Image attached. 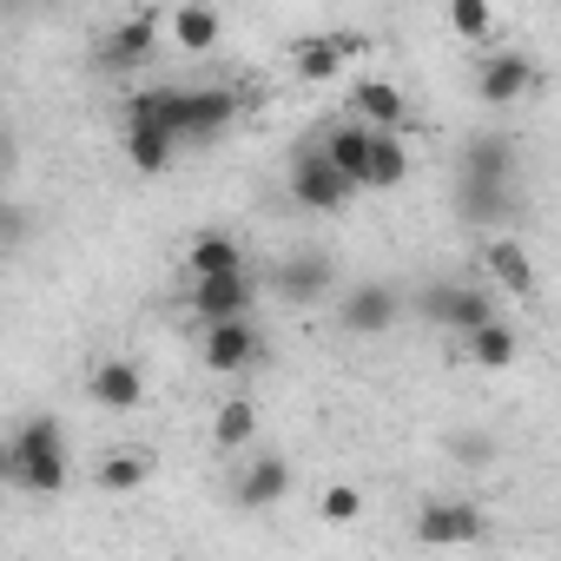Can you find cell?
<instances>
[{
    "instance_id": "cell-1",
    "label": "cell",
    "mask_w": 561,
    "mask_h": 561,
    "mask_svg": "<svg viewBox=\"0 0 561 561\" xmlns=\"http://www.w3.org/2000/svg\"><path fill=\"white\" fill-rule=\"evenodd\" d=\"M0 469H8V482L27 489V495H60L67 489V436H60V423L54 416H27L8 436Z\"/></svg>"
},
{
    "instance_id": "cell-2",
    "label": "cell",
    "mask_w": 561,
    "mask_h": 561,
    "mask_svg": "<svg viewBox=\"0 0 561 561\" xmlns=\"http://www.w3.org/2000/svg\"><path fill=\"white\" fill-rule=\"evenodd\" d=\"M285 192L305 205V211H344L357 198V185L324 159V146H298L291 165H285Z\"/></svg>"
},
{
    "instance_id": "cell-3",
    "label": "cell",
    "mask_w": 561,
    "mask_h": 561,
    "mask_svg": "<svg viewBox=\"0 0 561 561\" xmlns=\"http://www.w3.org/2000/svg\"><path fill=\"white\" fill-rule=\"evenodd\" d=\"M416 311H423L430 324H443V331H462V337H476L482 324H495V298H489L482 285H456V277L430 285V291L416 298Z\"/></svg>"
},
{
    "instance_id": "cell-4",
    "label": "cell",
    "mask_w": 561,
    "mask_h": 561,
    "mask_svg": "<svg viewBox=\"0 0 561 561\" xmlns=\"http://www.w3.org/2000/svg\"><path fill=\"white\" fill-rule=\"evenodd\" d=\"M482 528H489V515L462 495H443V502L416 508V541L423 548H469V541H482Z\"/></svg>"
},
{
    "instance_id": "cell-5",
    "label": "cell",
    "mask_w": 561,
    "mask_h": 561,
    "mask_svg": "<svg viewBox=\"0 0 561 561\" xmlns=\"http://www.w3.org/2000/svg\"><path fill=\"white\" fill-rule=\"evenodd\" d=\"M397 318H403V298L390 285H351L337 305L344 337H383V331H397Z\"/></svg>"
},
{
    "instance_id": "cell-6",
    "label": "cell",
    "mask_w": 561,
    "mask_h": 561,
    "mask_svg": "<svg viewBox=\"0 0 561 561\" xmlns=\"http://www.w3.org/2000/svg\"><path fill=\"white\" fill-rule=\"evenodd\" d=\"M331 285H337V264L324 251H291L285 264H271V291L285 305H318Z\"/></svg>"
},
{
    "instance_id": "cell-7",
    "label": "cell",
    "mask_w": 561,
    "mask_h": 561,
    "mask_svg": "<svg viewBox=\"0 0 561 561\" xmlns=\"http://www.w3.org/2000/svg\"><path fill=\"white\" fill-rule=\"evenodd\" d=\"M251 305H257V277H218V285H192V318H205V331L218 324H251Z\"/></svg>"
},
{
    "instance_id": "cell-8",
    "label": "cell",
    "mask_w": 561,
    "mask_h": 561,
    "mask_svg": "<svg viewBox=\"0 0 561 561\" xmlns=\"http://www.w3.org/2000/svg\"><path fill=\"white\" fill-rule=\"evenodd\" d=\"M159 14H133V21H119V27H106L100 34V67L106 73H133V67H146L152 54H159Z\"/></svg>"
},
{
    "instance_id": "cell-9",
    "label": "cell",
    "mask_w": 561,
    "mask_h": 561,
    "mask_svg": "<svg viewBox=\"0 0 561 561\" xmlns=\"http://www.w3.org/2000/svg\"><path fill=\"white\" fill-rule=\"evenodd\" d=\"M522 93H535V60L528 54H482L476 60V100L482 106H515Z\"/></svg>"
},
{
    "instance_id": "cell-10",
    "label": "cell",
    "mask_w": 561,
    "mask_h": 561,
    "mask_svg": "<svg viewBox=\"0 0 561 561\" xmlns=\"http://www.w3.org/2000/svg\"><path fill=\"white\" fill-rule=\"evenodd\" d=\"M244 271H251V257H244V244L231 231H198L185 244V277L192 285H218V277H244Z\"/></svg>"
},
{
    "instance_id": "cell-11",
    "label": "cell",
    "mask_w": 561,
    "mask_h": 561,
    "mask_svg": "<svg viewBox=\"0 0 561 561\" xmlns=\"http://www.w3.org/2000/svg\"><path fill=\"white\" fill-rule=\"evenodd\" d=\"M198 357H205L211 377H238V370H251V364L264 357V337H257L251 324H218V331H205Z\"/></svg>"
},
{
    "instance_id": "cell-12",
    "label": "cell",
    "mask_w": 561,
    "mask_h": 561,
    "mask_svg": "<svg viewBox=\"0 0 561 561\" xmlns=\"http://www.w3.org/2000/svg\"><path fill=\"white\" fill-rule=\"evenodd\" d=\"M291 495V462L285 456H251L231 482V502L238 508H271V502H285Z\"/></svg>"
},
{
    "instance_id": "cell-13",
    "label": "cell",
    "mask_w": 561,
    "mask_h": 561,
    "mask_svg": "<svg viewBox=\"0 0 561 561\" xmlns=\"http://www.w3.org/2000/svg\"><path fill=\"white\" fill-rule=\"evenodd\" d=\"M87 397H93L100 410H139V403H146V370L126 364V357H106V364H93Z\"/></svg>"
},
{
    "instance_id": "cell-14",
    "label": "cell",
    "mask_w": 561,
    "mask_h": 561,
    "mask_svg": "<svg viewBox=\"0 0 561 561\" xmlns=\"http://www.w3.org/2000/svg\"><path fill=\"white\" fill-rule=\"evenodd\" d=\"M126 126H159V133H185V87H172V80H159V87H139L133 100H126Z\"/></svg>"
},
{
    "instance_id": "cell-15",
    "label": "cell",
    "mask_w": 561,
    "mask_h": 561,
    "mask_svg": "<svg viewBox=\"0 0 561 561\" xmlns=\"http://www.w3.org/2000/svg\"><path fill=\"white\" fill-rule=\"evenodd\" d=\"M482 264H489V277L508 291V298H535V264H528V244L522 238H489L482 244Z\"/></svg>"
},
{
    "instance_id": "cell-16",
    "label": "cell",
    "mask_w": 561,
    "mask_h": 561,
    "mask_svg": "<svg viewBox=\"0 0 561 561\" xmlns=\"http://www.w3.org/2000/svg\"><path fill=\"white\" fill-rule=\"evenodd\" d=\"M351 106H357V119H364L370 133H403V119H410V100H403L397 80H357Z\"/></svg>"
},
{
    "instance_id": "cell-17",
    "label": "cell",
    "mask_w": 561,
    "mask_h": 561,
    "mask_svg": "<svg viewBox=\"0 0 561 561\" xmlns=\"http://www.w3.org/2000/svg\"><path fill=\"white\" fill-rule=\"evenodd\" d=\"M238 119V93L231 87H185V133L179 139H211Z\"/></svg>"
},
{
    "instance_id": "cell-18",
    "label": "cell",
    "mask_w": 561,
    "mask_h": 561,
    "mask_svg": "<svg viewBox=\"0 0 561 561\" xmlns=\"http://www.w3.org/2000/svg\"><path fill=\"white\" fill-rule=\"evenodd\" d=\"M462 185H515V139L482 133L462 152Z\"/></svg>"
},
{
    "instance_id": "cell-19",
    "label": "cell",
    "mask_w": 561,
    "mask_h": 561,
    "mask_svg": "<svg viewBox=\"0 0 561 561\" xmlns=\"http://www.w3.org/2000/svg\"><path fill=\"white\" fill-rule=\"evenodd\" d=\"M318 146H324V159L364 192V179H370V126H364V119H344V126H331Z\"/></svg>"
},
{
    "instance_id": "cell-20",
    "label": "cell",
    "mask_w": 561,
    "mask_h": 561,
    "mask_svg": "<svg viewBox=\"0 0 561 561\" xmlns=\"http://www.w3.org/2000/svg\"><path fill=\"white\" fill-rule=\"evenodd\" d=\"M165 34L179 54H211L225 41V14L218 8H165Z\"/></svg>"
},
{
    "instance_id": "cell-21",
    "label": "cell",
    "mask_w": 561,
    "mask_h": 561,
    "mask_svg": "<svg viewBox=\"0 0 561 561\" xmlns=\"http://www.w3.org/2000/svg\"><path fill=\"white\" fill-rule=\"evenodd\" d=\"M351 47L357 41H344V34H305L298 47H291V67H298V80H337L344 73V60H351Z\"/></svg>"
},
{
    "instance_id": "cell-22",
    "label": "cell",
    "mask_w": 561,
    "mask_h": 561,
    "mask_svg": "<svg viewBox=\"0 0 561 561\" xmlns=\"http://www.w3.org/2000/svg\"><path fill=\"white\" fill-rule=\"evenodd\" d=\"M410 179V146H403V133H370V179H364V192H397Z\"/></svg>"
},
{
    "instance_id": "cell-23",
    "label": "cell",
    "mask_w": 561,
    "mask_h": 561,
    "mask_svg": "<svg viewBox=\"0 0 561 561\" xmlns=\"http://www.w3.org/2000/svg\"><path fill=\"white\" fill-rule=\"evenodd\" d=\"M257 436V403L251 397H225L218 410H211V443L218 449H244Z\"/></svg>"
},
{
    "instance_id": "cell-24",
    "label": "cell",
    "mask_w": 561,
    "mask_h": 561,
    "mask_svg": "<svg viewBox=\"0 0 561 561\" xmlns=\"http://www.w3.org/2000/svg\"><path fill=\"white\" fill-rule=\"evenodd\" d=\"M515 357H522V337H515L502 318H495V324H482V331L469 337V364H476V370H508Z\"/></svg>"
},
{
    "instance_id": "cell-25",
    "label": "cell",
    "mask_w": 561,
    "mask_h": 561,
    "mask_svg": "<svg viewBox=\"0 0 561 561\" xmlns=\"http://www.w3.org/2000/svg\"><path fill=\"white\" fill-rule=\"evenodd\" d=\"M100 489L106 495H133V489H146V476H152V462L139 456V449H113V456H100Z\"/></svg>"
},
{
    "instance_id": "cell-26",
    "label": "cell",
    "mask_w": 561,
    "mask_h": 561,
    "mask_svg": "<svg viewBox=\"0 0 561 561\" xmlns=\"http://www.w3.org/2000/svg\"><path fill=\"white\" fill-rule=\"evenodd\" d=\"M172 152H179L172 133H159V126H126V159H133L139 172H165Z\"/></svg>"
},
{
    "instance_id": "cell-27",
    "label": "cell",
    "mask_w": 561,
    "mask_h": 561,
    "mask_svg": "<svg viewBox=\"0 0 561 561\" xmlns=\"http://www.w3.org/2000/svg\"><path fill=\"white\" fill-rule=\"evenodd\" d=\"M449 27H456L469 47H482V41L495 34V8H489V0H456V8H449Z\"/></svg>"
},
{
    "instance_id": "cell-28",
    "label": "cell",
    "mask_w": 561,
    "mask_h": 561,
    "mask_svg": "<svg viewBox=\"0 0 561 561\" xmlns=\"http://www.w3.org/2000/svg\"><path fill=\"white\" fill-rule=\"evenodd\" d=\"M318 515H324L331 528H351V522L364 515V489H351V482H331V489L318 495Z\"/></svg>"
}]
</instances>
